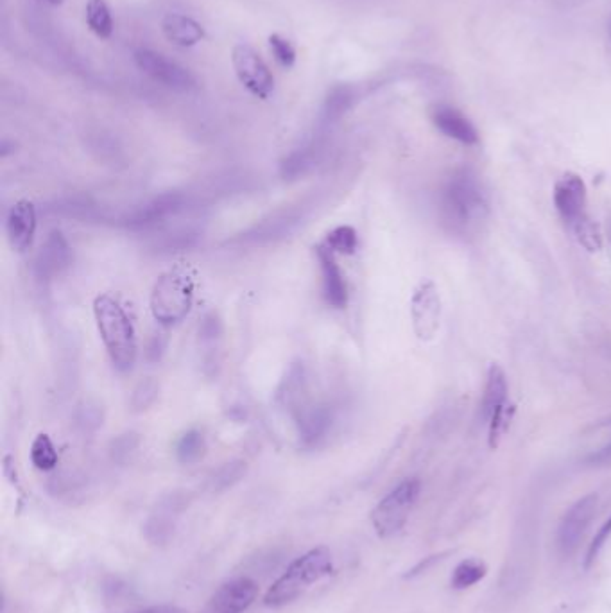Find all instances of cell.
Masks as SVG:
<instances>
[{
	"instance_id": "13",
	"label": "cell",
	"mask_w": 611,
	"mask_h": 613,
	"mask_svg": "<svg viewBox=\"0 0 611 613\" xmlns=\"http://www.w3.org/2000/svg\"><path fill=\"white\" fill-rule=\"evenodd\" d=\"M432 122L445 137L456 140L465 146H475L479 142V133L470 119L454 106L438 104L432 110Z\"/></svg>"
},
{
	"instance_id": "8",
	"label": "cell",
	"mask_w": 611,
	"mask_h": 613,
	"mask_svg": "<svg viewBox=\"0 0 611 613\" xmlns=\"http://www.w3.org/2000/svg\"><path fill=\"white\" fill-rule=\"evenodd\" d=\"M597 504H599L597 495L590 493L574 502L563 515L556 536L558 551L563 558H570L579 549L581 540L585 538L586 531L597 513Z\"/></svg>"
},
{
	"instance_id": "19",
	"label": "cell",
	"mask_w": 611,
	"mask_h": 613,
	"mask_svg": "<svg viewBox=\"0 0 611 613\" xmlns=\"http://www.w3.org/2000/svg\"><path fill=\"white\" fill-rule=\"evenodd\" d=\"M87 24L90 31L103 40L113 35L112 11L108 8L106 0H88Z\"/></svg>"
},
{
	"instance_id": "27",
	"label": "cell",
	"mask_w": 611,
	"mask_h": 613,
	"mask_svg": "<svg viewBox=\"0 0 611 613\" xmlns=\"http://www.w3.org/2000/svg\"><path fill=\"white\" fill-rule=\"evenodd\" d=\"M611 538V515L610 519L604 522L601 529L597 531V535L594 536V540H592V544L588 547V553H586L585 567L588 569L592 563L597 560V556L603 553L604 545L610 542Z\"/></svg>"
},
{
	"instance_id": "29",
	"label": "cell",
	"mask_w": 611,
	"mask_h": 613,
	"mask_svg": "<svg viewBox=\"0 0 611 613\" xmlns=\"http://www.w3.org/2000/svg\"><path fill=\"white\" fill-rule=\"evenodd\" d=\"M135 613H185L178 606L173 605H158L151 606V608H146V610H140V612Z\"/></svg>"
},
{
	"instance_id": "5",
	"label": "cell",
	"mask_w": 611,
	"mask_h": 613,
	"mask_svg": "<svg viewBox=\"0 0 611 613\" xmlns=\"http://www.w3.org/2000/svg\"><path fill=\"white\" fill-rule=\"evenodd\" d=\"M554 207L574 237L585 234L592 228V225H597L588 214L586 185L579 174H563L556 182Z\"/></svg>"
},
{
	"instance_id": "10",
	"label": "cell",
	"mask_w": 611,
	"mask_h": 613,
	"mask_svg": "<svg viewBox=\"0 0 611 613\" xmlns=\"http://www.w3.org/2000/svg\"><path fill=\"white\" fill-rule=\"evenodd\" d=\"M413 329L420 341H432L441 323V296L431 280H425L414 289L411 298Z\"/></svg>"
},
{
	"instance_id": "3",
	"label": "cell",
	"mask_w": 611,
	"mask_h": 613,
	"mask_svg": "<svg viewBox=\"0 0 611 613\" xmlns=\"http://www.w3.org/2000/svg\"><path fill=\"white\" fill-rule=\"evenodd\" d=\"M443 210L448 223L457 230H468L481 221L486 214V201L474 176L463 171L447 183Z\"/></svg>"
},
{
	"instance_id": "21",
	"label": "cell",
	"mask_w": 611,
	"mask_h": 613,
	"mask_svg": "<svg viewBox=\"0 0 611 613\" xmlns=\"http://www.w3.org/2000/svg\"><path fill=\"white\" fill-rule=\"evenodd\" d=\"M515 413H517V406L509 404V402L493 413L490 422H488V443H490L491 449L499 447L500 440L504 438V434L511 427Z\"/></svg>"
},
{
	"instance_id": "4",
	"label": "cell",
	"mask_w": 611,
	"mask_h": 613,
	"mask_svg": "<svg viewBox=\"0 0 611 613\" xmlns=\"http://www.w3.org/2000/svg\"><path fill=\"white\" fill-rule=\"evenodd\" d=\"M420 488L422 484L418 479H405L377 504L371 513V522L380 538H391L404 529L418 501Z\"/></svg>"
},
{
	"instance_id": "24",
	"label": "cell",
	"mask_w": 611,
	"mask_h": 613,
	"mask_svg": "<svg viewBox=\"0 0 611 613\" xmlns=\"http://www.w3.org/2000/svg\"><path fill=\"white\" fill-rule=\"evenodd\" d=\"M325 246L334 255H352L359 246V237L352 226H337L328 234Z\"/></svg>"
},
{
	"instance_id": "16",
	"label": "cell",
	"mask_w": 611,
	"mask_h": 613,
	"mask_svg": "<svg viewBox=\"0 0 611 613\" xmlns=\"http://www.w3.org/2000/svg\"><path fill=\"white\" fill-rule=\"evenodd\" d=\"M508 404V379L506 373L500 368L499 364H491L490 372H488V380H486V388L482 395L481 409L479 416L482 422H490L493 413L502 406Z\"/></svg>"
},
{
	"instance_id": "20",
	"label": "cell",
	"mask_w": 611,
	"mask_h": 613,
	"mask_svg": "<svg viewBox=\"0 0 611 613\" xmlns=\"http://www.w3.org/2000/svg\"><path fill=\"white\" fill-rule=\"evenodd\" d=\"M205 452H207V443L199 431L185 432L176 445V456L185 465L198 463L199 459L205 456Z\"/></svg>"
},
{
	"instance_id": "31",
	"label": "cell",
	"mask_w": 611,
	"mask_h": 613,
	"mask_svg": "<svg viewBox=\"0 0 611 613\" xmlns=\"http://www.w3.org/2000/svg\"><path fill=\"white\" fill-rule=\"evenodd\" d=\"M608 35H610V40H611V17H610V22H608Z\"/></svg>"
},
{
	"instance_id": "1",
	"label": "cell",
	"mask_w": 611,
	"mask_h": 613,
	"mask_svg": "<svg viewBox=\"0 0 611 613\" xmlns=\"http://www.w3.org/2000/svg\"><path fill=\"white\" fill-rule=\"evenodd\" d=\"M94 316L113 366L119 372H128L137 361V337L130 316L108 294L95 298Z\"/></svg>"
},
{
	"instance_id": "6",
	"label": "cell",
	"mask_w": 611,
	"mask_h": 613,
	"mask_svg": "<svg viewBox=\"0 0 611 613\" xmlns=\"http://www.w3.org/2000/svg\"><path fill=\"white\" fill-rule=\"evenodd\" d=\"M192 305V284L180 273L158 278L151 294V311L162 325H176L185 320Z\"/></svg>"
},
{
	"instance_id": "14",
	"label": "cell",
	"mask_w": 611,
	"mask_h": 613,
	"mask_svg": "<svg viewBox=\"0 0 611 613\" xmlns=\"http://www.w3.org/2000/svg\"><path fill=\"white\" fill-rule=\"evenodd\" d=\"M319 268L323 277V296L328 305L343 309L348 303V285H346L345 275L336 262V255L328 250L325 244H319L318 250Z\"/></svg>"
},
{
	"instance_id": "15",
	"label": "cell",
	"mask_w": 611,
	"mask_h": 613,
	"mask_svg": "<svg viewBox=\"0 0 611 613\" xmlns=\"http://www.w3.org/2000/svg\"><path fill=\"white\" fill-rule=\"evenodd\" d=\"M162 31L171 44L178 47H194L205 38V29L194 18L180 13L165 15Z\"/></svg>"
},
{
	"instance_id": "11",
	"label": "cell",
	"mask_w": 611,
	"mask_h": 613,
	"mask_svg": "<svg viewBox=\"0 0 611 613\" xmlns=\"http://www.w3.org/2000/svg\"><path fill=\"white\" fill-rule=\"evenodd\" d=\"M259 596V585L250 578H235L210 597L205 613H244Z\"/></svg>"
},
{
	"instance_id": "23",
	"label": "cell",
	"mask_w": 611,
	"mask_h": 613,
	"mask_svg": "<svg viewBox=\"0 0 611 613\" xmlns=\"http://www.w3.org/2000/svg\"><path fill=\"white\" fill-rule=\"evenodd\" d=\"M486 576V565L479 560H465L459 563L452 574V587L456 590H466L474 587Z\"/></svg>"
},
{
	"instance_id": "2",
	"label": "cell",
	"mask_w": 611,
	"mask_h": 613,
	"mask_svg": "<svg viewBox=\"0 0 611 613\" xmlns=\"http://www.w3.org/2000/svg\"><path fill=\"white\" fill-rule=\"evenodd\" d=\"M332 570L334 562H332V553L327 547L310 549L309 553L303 554L296 562L291 563V567L271 585L264 596V605L269 608L291 605L310 585L330 576Z\"/></svg>"
},
{
	"instance_id": "9",
	"label": "cell",
	"mask_w": 611,
	"mask_h": 613,
	"mask_svg": "<svg viewBox=\"0 0 611 613\" xmlns=\"http://www.w3.org/2000/svg\"><path fill=\"white\" fill-rule=\"evenodd\" d=\"M133 60L138 70H142L146 76L162 83L165 87L178 92H190L196 88V79L189 70L183 69L174 61L167 60L160 52L137 49L133 52Z\"/></svg>"
},
{
	"instance_id": "18",
	"label": "cell",
	"mask_w": 611,
	"mask_h": 613,
	"mask_svg": "<svg viewBox=\"0 0 611 613\" xmlns=\"http://www.w3.org/2000/svg\"><path fill=\"white\" fill-rule=\"evenodd\" d=\"M353 99H355V90L350 85H337L332 88L323 106V121H339L350 110Z\"/></svg>"
},
{
	"instance_id": "17",
	"label": "cell",
	"mask_w": 611,
	"mask_h": 613,
	"mask_svg": "<svg viewBox=\"0 0 611 613\" xmlns=\"http://www.w3.org/2000/svg\"><path fill=\"white\" fill-rule=\"evenodd\" d=\"M70 248L60 232H52L38 257V271L42 277H52L69 266Z\"/></svg>"
},
{
	"instance_id": "22",
	"label": "cell",
	"mask_w": 611,
	"mask_h": 613,
	"mask_svg": "<svg viewBox=\"0 0 611 613\" xmlns=\"http://www.w3.org/2000/svg\"><path fill=\"white\" fill-rule=\"evenodd\" d=\"M31 461L38 470L49 472L58 465V452L47 434H38L31 447Z\"/></svg>"
},
{
	"instance_id": "7",
	"label": "cell",
	"mask_w": 611,
	"mask_h": 613,
	"mask_svg": "<svg viewBox=\"0 0 611 613\" xmlns=\"http://www.w3.org/2000/svg\"><path fill=\"white\" fill-rule=\"evenodd\" d=\"M232 63L235 76L250 94L259 99H269V95L275 92V78L266 61L260 58L259 52L253 47L246 44L235 45L232 51Z\"/></svg>"
},
{
	"instance_id": "28",
	"label": "cell",
	"mask_w": 611,
	"mask_h": 613,
	"mask_svg": "<svg viewBox=\"0 0 611 613\" xmlns=\"http://www.w3.org/2000/svg\"><path fill=\"white\" fill-rule=\"evenodd\" d=\"M586 463H588L590 467H611V443H608L603 449L597 450L594 454H590V456L586 458Z\"/></svg>"
},
{
	"instance_id": "26",
	"label": "cell",
	"mask_w": 611,
	"mask_h": 613,
	"mask_svg": "<svg viewBox=\"0 0 611 613\" xmlns=\"http://www.w3.org/2000/svg\"><path fill=\"white\" fill-rule=\"evenodd\" d=\"M156 397H158V384H156L155 380L140 382L135 391H133L131 406H133L135 411H144L147 407L155 404Z\"/></svg>"
},
{
	"instance_id": "25",
	"label": "cell",
	"mask_w": 611,
	"mask_h": 613,
	"mask_svg": "<svg viewBox=\"0 0 611 613\" xmlns=\"http://www.w3.org/2000/svg\"><path fill=\"white\" fill-rule=\"evenodd\" d=\"M269 47H271V51L275 54L276 61L284 69H291L294 63H296V49L284 36L278 35V33L269 36Z\"/></svg>"
},
{
	"instance_id": "30",
	"label": "cell",
	"mask_w": 611,
	"mask_h": 613,
	"mask_svg": "<svg viewBox=\"0 0 611 613\" xmlns=\"http://www.w3.org/2000/svg\"><path fill=\"white\" fill-rule=\"evenodd\" d=\"M47 2H49V4H52V6H61V4L65 2V0H47Z\"/></svg>"
},
{
	"instance_id": "12",
	"label": "cell",
	"mask_w": 611,
	"mask_h": 613,
	"mask_svg": "<svg viewBox=\"0 0 611 613\" xmlns=\"http://www.w3.org/2000/svg\"><path fill=\"white\" fill-rule=\"evenodd\" d=\"M36 232V210L31 201H18L17 205L9 210L6 221V234L13 250L18 253L31 248Z\"/></svg>"
}]
</instances>
